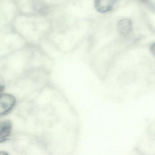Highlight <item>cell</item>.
<instances>
[{
    "mask_svg": "<svg viewBox=\"0 0 155 155\" xmlns=\"http://www.w3.org/2000/svg\"><path fill=\"white\" fill-rule=\"evenodd\" d=\"M16 104V99L10 94H2L0 96V116L8 114Z\"/></svg>",
    "mask_w": 155,
    "mask_h": 155,
    "instance_id": "cell-1",
    "label": "cell"
},
{
    "mask_svg": "<svg viewBox=\"0 0 155 155\" xmlns=\"http://www.w3.org/2000/svg\"><path fill=\"white\" fill-rule=\"evenodd\" d=\"M117 29L118 32L122 36H127L133 30V22L129 18L121 19L117 23Z\"/></svg>",
    "mask_w": 155,
    "mask_h": 155,
    "instance_id": "cell-2",
    "label": "cell"
},
{
    "mask_svg": "<svg viewBox=\"0 0 155 155\" xmlns=\"http://www.w3.org/2000/svg\"><path fill=\"white\" fill-rule=\"evenodd\" d=\"M116 3L114 0H96L94 2V7L98 12L106 13L112 10Z\"/></svg>",
    "mask_w": 155,
    "mask_h": 155,
    "instance_id": "cell-3",
    "label": "cell"
},
{
    "mask_svg": "<svg viewBox=\"0 0 155 155\" xmlns=\"http://www.w3.org/2000/svg\"><path fill=\"white\" fill-rule=\"evenodd\" d=\"M12 130V123L9 120L0 122V142L4 141L9 137Z\"/></svg>",
    "mask_w": 155,
    "mask_h": 155,
    "instance_id": "cell-4",
    "label": "cell"
},
{
    "mask_svg": "<svg viewBox=\"0 0 155 155\" xmlns=\"http://www.w3.org/2000/svg\"><path fill=\"white\" fill-rule=\"evenodd\" d=\"M150 50L153 55L155 56V42L152 43L150 47Z\"/></svg>",
    "mask_w": 155,
    "mask_h": 155,
    "instance_id": "cell-5",
    "label": "cell"
},
{
    "mask_svg": "<svg viewBox=\"0 0 155 155\" xmlns=\"http://www.w3.org/2000/svg\"><path fill=\"white\" fill-rule=\"evenodd\" d=\"M0 155H8L7 152L5 151H1L0 152Z\"/></svg>",
    "mask_w": 155,
    "mask_h": 155,
    "instance_id": "cell-6",
    "label": "cell"
}]
</instances>
